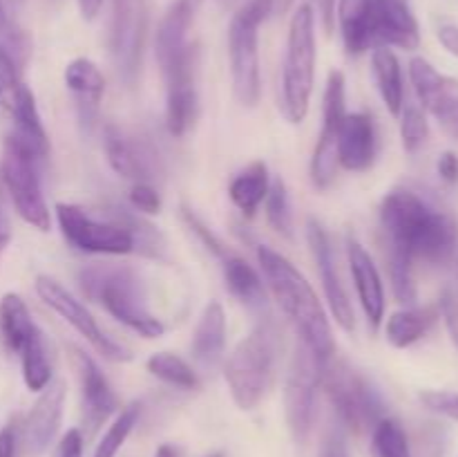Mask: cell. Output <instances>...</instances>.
<instances>
[{
	"instance_id": "cell-1",
	"label": "cell",
	"mask_w": 458,
	"mask_h": 457,
	"mask_svg": "<svg viewBox=\"0 0 458 457\" xmlns=\"http://www.w3.org/2000/svg\"><path fill=\"white\" fill-rule=\"evenodd\" d=\"M380 227L387 237V251L411 260L445 264L456 251V220L410 188H394L383 197Z\"/></svg>"
},
{
	"instance_id": "cell-2",
	"label": "cell",
	"mask_w": 458,
	"mask_h": 457,
	"mask_svg": "<svg viewBox=\"0 0 458 457\" xmlns=\"http://www.w3.org/2000/svg\"><path fill=\"white\" fill-rule=\"evenodd\" d=\"M195 12L183 0L170 4L157 30L155 54L165 81V125L173 137H183L199 112L197 92V45L188 40Z\"/></svg>"
},
{
	"instance_id": "cell-3",
	"label": "cell",
	"mask_w": 458,
	"mask_h": 457,
	"mask_svg": "<svg viewBox=\"0 0 458 457\" xmlns=\"http://www.w3.org/2000/svg\"><path fill=\"white\" fill-rule=\"evenodd\" d=\"M258 263L273 298L293 325L300 343L307 345L322 361L334 357L335 341L329 316L311 282L289 258L267 245H258Z\"/></svg>"
},
{
	"instance_id": "cell-4",
	"label": "cell",
	"mask_w": 458,
	"mask_h": 457,
	"mask_svg": "<svg viewBox=\"0 0 458 457\" xmlns=\"http://www.w3.org/2000/svg\"><path fill=\"white\" fill-rule=\"evenodd\" d=\"M81 291L101 305L112 318L123 323L143 339H159L165 325L148 309L146 287L132 267L94 263L79 272Z\"/></svg>"
},
{
	"instance_id": "cell-5",
	"label": "cell",
	"mask_w": 458,
	"mask_h": 457,
	"mask_svg": "<svg viewBox=\"0 0 458 457\" xmlns=\"http://www.w3.org/2000/svg\"><path fill=\"white\" fill-rule=\"evenodd\" d=\"M280 332L271 318H262L249 336L235 345L224 366L228 390L240 410H253L276 376Z\"/></svg>"
},
{
	"instance_id": "cell-6",
	"label": "cell",
	"mask_w": 458,
	"mask_h": 457,
	"mask_svg": "<svg viewBox=\"0 0 458 457\" xmlns=\"http://www.w3.org/2000/svg\"><path fill=\"white\" fill-rule=\"evenodd\" d=\"M316 13L311 4H300L289 25L284 72H282V112L291 124H302L309 115L316 83Z\"/></svg>"
},
{
	"instance_id": "cell-7",
	"label": "cell",
	"mask_w": 458,
	"mask_h": 457,
	"mask_svg": "<svg viewBox=\"0 0 458 457\" xmlns=\"http://www.w3.org/2000/svg\"><path fill=\"white\" fill-rule=\"evenodd\" d=\"M320 388H325L340 421L352 433L374 428L376 421L385 417V403L378 390L347 361L335 358V354L322 363Z\"/></svg>"
},
{
	"instance_id": "cell-8",
	"label": "cell",
	"mask_w": 458,
	"mask_h": 457,
	"mask_svg": "<svg viewBox=\"0 0 458 457\" xmlns=\"http://www.w3.org/2000/svg\"><path fill=\"white\" fill-rule=\"evenodd\" d=\"M38 161V157L25 143L18 142L13 134H7L3 143V161H0L3 186L7 188L16 206V213L30 227L45 233L52 227V213H49L43 186H40Z\"/></svg>"
},
{
	"instance_id": "cell-9",
	"label": "cell",
	"mask_w": 458,
	"mask_h": 457,
	"mask_svg": "<svg viewBox=\"0 0 458 457\" xmlns=\"http://www.w3.org/2000/svg\"><path fill=\"white\" fill-rule=\"evenodd\" d=\"M322 358H318L307 345L298 341L291 358L289 376L284 388V412L291 435L298 444H304L316 426L318 390L322 384Z\"/></svg>"
},
{
	"instance_id": "cell-10",
	"label": "cell",
	"mask_w": 458,
	"mask_h": 457,
	"mask_svg": "<svg viewBox=\"0 0 458 457\" xmlns=\"http://www.w3.org/2000/svg\"><path fill=\"white\" fill-rule=\"evenodd\" d=\"M56 211L58 227H61L63 237L70 242L74 249L83 254L97 255H128L134 254L132 233L119 224L116 220H97L76 204H65L58 202L54 206Z\"/></svg>"
},
{
	"instance_id": "cell-11",
	"label": "cell",
	"mask_w": 458,
	"mask_h": 457,
	"mask_svg": "<svg viewBox=\"0 0 458 457\" xmlns=\"http://www.w3.org/2000/svg\"><path fill=\"white\" fill-rule=\"evenodd\" d=\"M36 294L40 296L45 305L49 309L58 314L65 323H70L98 354H103L106 358L114 363H128L132 361V352L125 348L123 343L114 341L112 336H107L106 332L98 327L97 318L89 314V309L76 298L74 294L65 289L56 278L52 276H38L36 278Z\"/></svg>"
},
{
	"instance_id": "cell-12",
	"label": "cell",
	"mask_w": 458,
	"mask_h": 457,
	"mask_svg": "<svg viewBox=\"0 0 458 457\" xmlns=\"http://www.w3.org/2000/svg\"><path fill=\"white\" fill-rule=\"evenodd\" d=\"M262 22L237 9L228 27V54H231V76L235 99L244 108H255L262 94L259 76V47L258 30Z\"/></svg>"
},
{
	"instance_id": "cell-13",
	"label": "cell",
	"mask_w": 458,
	"mask_h": 457,
	"mask_svg": "<svg viewBox=\"0 0 458 457\" xmlns=\"http://www.w3.org/2000/svg\"><path fill=\"white\" fill-rule=\"evenodd\" d=\"M344 115H347L344 74L334 70L327 79L325 99H322V133L311 157V182L320 191L329 188L338 175V130Z\"/></svg>"
},
{
	"instance_id": "cell-14",
	"label": "cell",
	"mask_w": 458,
	"mask_h": 457,
	"mask_svg": "<svg viewBox=\"0 0 458 457\" xmlns=\"http://www.w3.org/2000/svg\"><path fill=\"white\" fill-rule=\"evenodd\" d=\"M410 76L420 106L458 142V81L441 74L432 63L420 56L410 61Z\"/></svg>"
},
{
	"instance_id": "cell-15",
	"label": "cell",
	"mask_w": 458,
	"mask_h": 457,
	"mask_svg": "<svg viewBox=\"0 0 458 457\" xmlns=\"http://www.w3.org/2000/svg\"><path fill=\"white\" fill-rule=\"evenodd\" d=\"M307 237L309 246H311L313 260H316L318 269H320L322 289H325L331 314H334L335 323H338L344 332H353L356 330V312H353V305L352 300H349L347 289H344L343 278H340L338 258H335L329 233H327V228L322 227L316 218H309Z\"/></svg>"
},
{
	"instance_id": "cell-16",
	"label": "cell",
	"mask_w": 458,
	"mask_h": 457,
	"mask_svg": "<svg viewBox=\"0 0 458 457\" xmlns=\"http://www.w3.org/2000/svg\"><path fill=\"white\" fill-rule=\"evenodd\" d=\"M103 148L107 164L116 175L132 182H155L161 173V161L155 148L143 139L123 133L119 125L107 124L103 128Z\"/></svg>"
},
{
	"instance_id": "cell-17",
	"label": "cell",
	"mask_w": 458,
	"mask_h": 457,
	"mask_svg": "<svg viewBox=\"0 0 458 457\" xmlns=\"http://www.w3.org/2000/svg\"><path fill=\"white\" fill-rule=\"evenodd\" d=\"M143 30H146V9L141 0H116L114 22H112V54L128 83L134 81L141 63Z\"/></svg>"
},
{
	"instance_id": "cell-18",
	"label": "cell",
	"mask_w": 458,
	"mask_h": 457,
	"mask_svg": "<svg viewBox=\"0 0 458 457\" xmlns=\"http://www.w3.org/2000/svg\"><path fill=\"white\" fill-rule=\"evenodd\" d=\"M72 363H74L76 376H79L81 385V399H83V415L89 428L101 426L107 417L114 415L119 410V399H116L114 390H112L110 381L101 372L89 354H85L81 348L70 345Z\"/></svg>"
},
{
	"instance_id": "cell-19",
	"label": "cell",
	"mask_w": 458,
	"mask_h": 457,
	"mask_svg": "<svg viewBox=\"0 0 458 457\" xmlns=\"http://www.w3.org/2000/svg\"><path fill=\"white\" fill-rule=\"evenodd\" d=\"M63 406H65V385L63 381H52L45 390H40V397L27 412L22 421V444L27 453L40 455L49 448V444L56 437L63 419Z\"/></svg>"
},
{
	"instance_id": "cell-20",
	"label": "cell",
	"mask_w": 458,
	"mask_h": 457,
	"mask_svg": "<svg viewBox=\"0 0 458 457\" xmlns=\"http://www.w3.org/2000/svg\"><path fill=\"white\" fill-rule=\"evenodd\" d=\"M378 155V133L367 112H347L338 130V164L362 173L374 166Z\"/></svg>"
},
{
	"instance_id": "cell-21",
	"label": "cell",
	"mask_w": 458,
	"mask_h": 457,
	"mask_svg": "<svg viewBox=\"0 0 458 457\" xmlns=\"http://www.w3.org/2000/svg\"><path fill=\"white\" fill-rule=\"evenodd\" d=\"M347 260L349 269H352L353 285H356L358 291V300L362 305V312H365L371 330H378L385 318L383 278H380V272L376 267L374 258L369 255V251L362 246V242L356 236L347 237Z\"/></svg>"
},
{
	"instance_id": "cell-22",
	"label": "cell",
	"mask_w": 458,
	"mask_h": 457,
	"mask_svg": "<svg viewBox=\"0 0 458 457\" xmlns=\"http://www.w3.org/2000/svg\"><path fill=\"white\" fill-rule=\"evenodd\" d=\"M376 43L411 52L420 45V30L410 0H374Z\"/></svg>"
},
{
	"instance_id": "cell-23",
	"label": "cell",
	"mask_w": 458,
	"mask_h": 457,
	"mask_svg": "<svg viewBox=\"0 0 458 457\" xmlns=\"http://www.w3.org/2000/svg\"><path fill=\"white\" fill-rule=\"evenodd\" d=\"M65 85L74 94L81 125L89 133L97 124L98 106L106 94V79H103L101 70L89 58H74L65 67Z\"/></svg>"
},
{
	"instance_id": "cell-24",
	"label": "cell",
	"mask_w": 458,
	"mask_h": 457,
	"mask_svg": "<svg viewBox=\"0 0 458 457\" xmlns=\"http://www.w3.org/2000/svg\"><path fill=\"white\" fill-rule=\"evenodd\" d=\"M222 273L224 282H226V289L244 305L246 309L255 314H267L268 309V296H267V285L259 278V273L255 272L253 264L246 263L240 255L231 254L228 251L222 258Z\"/></svg>"
},
{
	"instance_id": "cell-25",
	"label": "cell",
	"mask_w": 458,
	"mask_h": 457,
	"mask_svg": "<svg viewBox=\"0 0 458 457\" xmlns=\"http://www.w3.org/2000/svg\"><path fill=\"white\" fill-rule=\"evenodd\" d=\"M340 31H343L344 47L349 54H358L371 49L376 43V21H374V0H338Z\"/></svg>"
},
{
	"instance_id": "cell-26",
	"label": "cell",
	"mask_w": 458,
	"mask_h": 457,
	"mask_svg": "<svg viewBox=\"0 0 458 457\" xmlns=\"http://www.w3.org/2000/svg\"><path fill=\"white\" fill-rule=\"evenodd\" d=\"M226 349V314L219 300H210L192 334V354L204 367H215Z\"/></svg>"
},
{
	"instance_id": "cell-27",
	"label": "cell",
	"mask_w": 458,
	"mask_h": 457,
	"mask_svg": "<svg viewBox=\"0 0 458 457\" xmlns=\"http://www.w3.org/2000/svg\"><path fill=\"white\" fill-rule=\"evenodd\" d=\"M12 119H13V137L21 143H25L38 160H45L49 155V137L45 130L43 119H40L38 106H36L34 94L25 85V90L18 97L16 106L12 108Z\"/></svg>"
},
{
	"instance_id": "cell-28",
	"label": "cell",
	"mask_w": 458,
	"mask_h": 457,
	"mask_svg": "<svg viewBox=\"0 0 458 457\" xmlns=\"http://www.w3.org/2000/svg\"><path fill=\"white\" fill-rule=\"evenodd\" d=\"M371 72L378 85V92L383 97L385 106L394 116H401L405 108V88H403V72L396 54L387 45H376L371 54Z\"/></svg>"
},
{
	"instance_id": "cell-29",
	"label": "cell",
	"mask_w": 458,
	"mask_h": 457,
	"mask_svg": "<svg viewBox=\"0 0 458 457\" xmlns=\"http://www.w3.org/2000/svg\"><path fill=\"white\" fill-rule=\"evenodd\" d=\"M40 332L31 318L27 303L18 294L9 291L0 298V334H3L4 345L12 352L21 354V349L34 339Z\"/></svg>"
},
{
	"instance_id": "cell-30",
	"label": "cell",
	"mask_w": 458,
	"mask_h": 457,
	"mask_svg": "<svg viewBox=\"0 0 458 457\" xmlns=\"http://www.w3.org/2000/svg\"><path fill=\"white\" fill-rule=\"evenodd\" d=\"M268 188H271V177H268L267 164L253 161L233 177L231 186H228V195L246 218H253L259 206L264 204V200H267Z\"/></svg>"
},
{
	"instance_id": "cell-31",
	"label": "cell",
	"mask_w": 458,
	"mask_h": 457,
	"mask_svg": "<svg viewBox=\"0 0 458 457\" xmlns=\"http://www.w3.org/2000/svg\"><path fill=\"white\" fill-rule=\"evenodd\" d=\"M437 307H407L401 312H394L385 323V336L394 348L403 349L414 345L425 336V332L437 321Z\"/></svg>"
},
{
	"instance_id": "cell-32",
	"label": "cell",
	"mask_w": 458,
	"mask_h": 457,
	"mask_svg": "<svg viewBox=\"0 0 458 457\" xmlns=\"http://www.w3.org/2000/svg\"><path fill=\"white\" fill-rule=\"evenodd\" d=\"M107 218L116 220L119 224H123L130 233H132L134 240V254H141L146 258H164L165 242L164 236L152 227L150 222L141 218V213L137 211H128L123 206H112L110 211H106Z\"/></svg>"
},
{
	"instance_id": "cell-33",
	"label": "cell",
	"mask_w": 458,
	"mask_h": 457,
	"mask_svg": "<svg viewBox=\"0 0 458 457\" xmlns=\"http://www.w3.org/2000/svg\"><path fill=\"white\" fill-rule=\"evenodd\" d=\"M22 379L31 392H40L52 384V358H49L45 334L38 332L25 348L21 349Z\"/></svg>"
},
{
	"instance_id": "cell-34",
	"label": "cell",
	"mask_w": 458,
	"mask_h": 457,
	"mask_svg": "<svg viewBox=\"0 0 458 457\" xmlns=\"http://www.w3.org/2000/svg\"><path fill=\"white\" fill-rule=\"evenodd\" d=\"M148 372L164 384L179 390H195L199 385V376L182 357L173 352H157L146 361Z\"/></svg>"
},
{
	"instance_id": "cell-35",
	"label": "cell",
	"mask_w": 458,
	"mask_h": 457,
	"mask_svg": "<svg viewBox=\"0 0 458 457\" xmlns=\"http://www.w3.org/2000/svg\"><path fill=\"white\" fill-rule=\"evenodd\" d=\"M371 457H411L410 437L392 417H383L371 428Z\"/></svg>"
},
{
	"instance_id": "cell-36",
	"label": "cell",
	"mask_w": 458,
	"mask_h": 457,
	"mask_svg": "<svg viewBox=\"0 0 458 457\" xmlns=\"http://www.w3.org/2000/svg\"><path fill=\"white\" fill-rule=\"evenodd\" d=\"M139 415H141V406L137 401L128 403L121 410H116L114 421L107 426V430L103 433L101 442L97 444V451H94V457H116V453L121 451L125 442H128L130 433L137 426Z\"/></svg>"
},
{
	"instance_id": "cell-37",
	"label": "cell",
	"mask_w": 458,
	"mask_h": 457,
	"mask_svg": "<svg viewBox=\"0 0 458 457\" xmlns=\"http://www.w3.org/2000/svg\"><path fill=\"white\" fill-rule=\"evenodd\" d=\"M264 204H267L268 224H271L280 236L293 237V209H291V197L289 191H286V184L282 182V177L273 179Z\"/></svg>"
},
{
	"instance_id": "cell-38",
	"label": "cell",
	"mask_w": 458,
	"mask_h": 457,
	"mask_svg": "<svg viewBox=\"0 0 458 457\" xmlns=\"http://www.w3.org/2000/svg\"><path fill=\"white\" fill-rule=\"evenodd\" d=\"M411 267H414V260L398 254V251H387V272L389 278H392L394 296L398 298V303L407 305V307L416 303V285L414 276H411Z\"/></svg>"
},
{
	"instance_id": "cell-39",
	"label": "cell",
	"mask_w": 458,
	"mask_h": 457,
	"mask_svg": "<svg viewBox=\"0 0 458 457\" xmlns=\"http://www.w3.org/2000/svg\"><path fill=\"white\" fill-rule=\"evenodd\" d=\"M429 137L428 116L419 106H405L401 112V139L407 152H419Z\"/></svg>"
},
{
	"instance_id": "cell-40",
	"label": "cell",
	"mask_w": 458,
	"mask_h": 457,
	"mask_svg": "<svg viewBox=\"0 0 458 457\" xmlns=\"http://www.w3.org/2000/svg\"><path fill=\"white\" fill-rule=\"evenodd\" d=\"M22 90H25V83H22L21 74H18L16 58L0 43V108L12 112Z\"/></svg>"
},
{
	"instance_id": "cell-41",
	"label": "cell",
	"mask_w": 458,
	"mask_h": 457,
	"mask_svg": "<svg viewBox=\"0 0 458 457\" xmlns=\"http://www.w3.org/2000/svg\"><path fill=\"white\" fill-rule=\"evenodd\" d=\"M441 314L445 318L447 332H450L452 343L458 348V263L452 272L450 282L445 285V291H443L441 298Z\"/></svg>"
},
{
	"instance_id": "cell-42",
	"label": "cell",
	"mask_w": 458,
	"mask_h": 457,
	"mask_svg": "<svg viewBox=\"0 0 458 457\" xmlns=\"http://www.w3.org/2000/svg\"><path fill=\"white\" fill-rule=\"evenodd\" d=\"M419 399L428 410L447 417V419L458 424V392H450V390H423Z\"/></svg>"
},
{
	"instance_id": "cell-43",
	"label": "cell",
	"mask_w": 458,
	"mask_h": 457,
	"mask_svg": "<svg viewBox=\"0 0 458 457\" xmlns=\"http://www.w3.org/2000/svg\"><path fill=\"white\" fill-rule=\"evenodd\" d=\"M130 204L137 213L157 215L161 213V195L150 182H134L130 188Z\"/></svg>"
},
{
	"instance_id": "cell-44",
	"label": "cell",
	"mask_w": 458,
	"mask_h": 457,
	"mask_svg": "<svg viewBox=\"0 0 458 457\" xmlns=\"http://www.w3.org/2000/svg\"><path fill=\"white\" fill-rule=\"evenodd\" d=\"M183 220H186V224H188V227L192 228V233H197V236H199V240L204 242V245H206V249H208V251H213V254L217 255L219 260H222L224 255L228 254V249H226V246L222 245V240H219V237L215 236V233L210 231V228H206V224L201 222V220L197 218V215L192 213V211L183 209Z\"/></svg>"
},
{
	"instance_id": "cell-45",
	"label": "cell",
	"mask_w": 458,
	"mask_h": 457,
	"mask_svg": "<svg viewBox=\"0 0 458 457\" xmlns=\"http://www.w3.org/2000/svg\"><path fill=\"white\" fill-rule=\"evenodd\" d=\"M56 457H83V433L79 428H70L63 435L56 446Z\"/></svg>"
},
{
	"instance_id": "cell-46",
	"label": "cell",
	"mask_w": 458,
	"mask_h": 457,
	"mask_svg": "<svg viewBox=\"0 0 458 457\" xmlns=\"http://www.w3.org/2000/svg\"><path fill=\"white\" fill-rule=\"evenodd\" d=\"M437 170L441 175V179L450 186H456L458 184V155L456 152H443L437 161Z\"/></svg>"
},
{
	"instance_id": "cell-47",
	"label": "cell",
	"mask_w": 458,
	"mask_h": 457,
	"mask_svg": "<svg viewBox=\"0 0 458 457\" xmlns=\"http://www.w3.org/2000/svg\"><path fill=\"white\" fill-rule=\"evenodd\" d=\"M320 457H349L347 442H344V435L340 430H331L325 437V444H322Z\"/></svg>"
},
{
	"instance_id": "cell-48",
	"label": "cell",
	"mask_w": 458,
	"mask_h": 457,
	"mask_svg": "<svg viewBox=\"0 0 458 457\" xmlns=\"http://www.w3.org/2000/svg\"><path fill=\"white\" fill-rule=\"evenodd\" d=\"M3 177H0V255L4 254V249L12 242V224H9L7 209H4V193H3Z\"/></svg>"
},
{
	"instance_id": "cell-49",
	"label": "cell",
	"mask_w": 458,
	"mask_h": 457,
	"mask_svg": "<svg viewBox=\"0 0 458 457\" xmlns=\"http://www.w3.org/2000/svg\"><path fill=\"white\" fill-rule=\"evenodd\" d=\"M18 448V433L16 426L7 424L0 430V457H16Z\"/></svg>"
},
{
	"instance_id": "cell-50",
	"label": "cell",
	"mask_w": 458,
	"mask_h": 457,
	"mask_svg": "<svg viewBox=\"0 0 458 457\" xmlns=\"http://www.w3.org/2000/svg\"><path fill=\"white\" fill-rule=\"evenodd\" d=\"M438 40L447 52L458 56V27L456 25H441L438 27Z\"/></svg>"
},
{
	"instance_id": "cell-51",
	"label": "cell",
	"mask_w": 458,
	"mask_h": 457,
	"mask_svg": "<svg viewBox=\"0 0 458 457\" xmlns=\"http://www.w3.org/2000/svg\"><path fill=\"white\" fill-rule=\"evenodd\" d=\"M76 3H79L81 16H83V21L88 22H92L103 9V0H76Z\"/></svg>"
},
{
	"instance_id": "cell-52",
	"label": "cell",
	"mask_w": 458,
	"mask_h": 457,
	"mask_svg": "<svg viewBox=\"0 0 458 457\" xmlns=\"http://www.w3.org/2000/svg\"><path fill=\"white\" fill-rule=\"evenodd\" d=\"M322 16H325L327 31L334 30V18H335V0H322Z\"/></svg>"
},
{
	"instance_id": "cell-53",
	"label": "cell",
	"mask_w": 458,
	"mask_h": 457,
	"mask_svg": "<svg viewBox=\"0 0 458 457\" xmlns=\"http://www.w3.org/2000/svg\"><path fill=\"white\" fill-rule=\"evenodd\" d=\"M155 457H177V455H174V448L173 446H168V444H161V446L157 448Z\"/></svg>"
},
{
	"instance_id": "cell-54",
	"label": "cell",
	"mask_w": 458,
	"mask_h": 457,
	"mask_svg": "<svg viewBox=\"0 0 458 457\" xmlns=\"http://www.w3.org/2000/svg\"><path fill=\"white\" fill-rule=\"evenodd\" d=\"M9 27H12V22H9L7 13H4V7H3V4H0V34H4V31H7Z\"/></svg>"
},
{
	"instance_id": "cell-55",
	"label": "cell",
	"mask_w": 458,
	"mask_h": 457,
	"mask_svg": "<svg viewBox=\"0 0 458 457\" xmlns=\"http://www.w3.org/2000/svg\"><path fill=\"white\" fill-rule=\"evenodd\" d=\"M291 4V0H276V12H286V7Z\"/></svg>"
},
{
	"instance_id": "cell-56",
	"label": "cell",
	"mask_w": 458,
	"mask_h": 457,
	"mask_svg": "<svg viewBox=\"0 0 458 457\" xmlns=\"http://www.w3.org/2000/svg\"><path fill=\"white\" fill-rule=\"evenodd\" d=\"M183 3H186L188 7L192 9V12H197V9H199V4L204 3V0H183Z\"/></svg>"
},
{
	"instance_id": "cell-57",
	"label": "cell",
	"mask_w": 458,
	"mask_h": 457,
	"mask_svg": "<svg viewBox=\"0 0 458 457\" xmlns=\"http://www.w3.org/2000/svg\"><path fill=\"white\" fill-rule=\"evenodd\" d=\"M206 457H224V453L217 451V453H210V455H206Z\"/></svg>"
}]
</instances>
